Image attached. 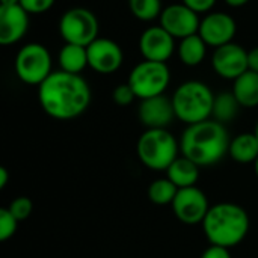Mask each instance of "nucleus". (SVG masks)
Instances as JSON below:
<instances>
[{"label": "nucleus", "mask_w": 258, "mask_h": 258, "mask_svg": "<svg viewBox=\"0 0 258 258\" xmlns=\"http://www.w3.org/2000/svg\"><path fill=\"white\" fill-rule=\"evenodd\" d=\"M175 50V38L160 24L147 27L139 36V51L145 60L166 63Z\"/></svg>", "instance_id": "4468645a"}, {"label": "nucleus", "mask_w": 258, "mask_h": 258, "mask_svg": "<svg viewBox=\"0 0 258 258\" xmlns=\"http://www.w3.org/2000/svg\"><path fill=\"white\" fill-rule=\"evenodd\" d=\"M201 258H231V254H230L228 248L212 245L210 248H207V249L203 252Z\"/></svg>", "instance_id": "c756f323"}, {"label": "nucleus", "mask_w": 258, "mask_h": 258, "mask_svg": "<svg viewBox=\"0 0 258 258\" xmlns=\"http://www.w3.org/2000/svg\"><path fill=\"white\" fill-rule=\"evenodd\" d=\"M139 160L153 171H166L178 157L180 142L168 128H147L138 141Z\"/></svg>", "instance_id": "39448f33"}, {"label": "nucleus", "mask_w": 258, "mask_h": 258, "mask_svg": "<svg viewBox=\"0 0 258 258\" xmlns=\"http://www.w3.org/2000/svg\"><path fill=\"white\" fill-rule=\"evenodd\" d=\"M127 83L139 100L163 95L171 83V70L168 63L144 59L130 71Z\"/></svg>", "instance_id": "0eeeda50"}, {"label": "nucleus", "mask_w": 258, "mask_h": 258, "mask_svg": "<svg viewBox=\"0 0 258 258\" xmlns=\"http://www.w3.org/2000/svg\"><path fill=\"white\" fill-rule=\"evenodd\" d=\"M166 178H169L178 189L192 187L200 178V166L184 156H178L172 165L166 169Z\"/></svg>", "instance_id": "f3484780"}, {"label": "nucleus", "mask_w": 258, "mask_h": 258, "mask_svg": "<svg viewBox=\"0 0 258 258\" xmlns=\"http://www.w3.org/2000/svg\"><path fill=\"white\" fill-rule=\"evenodd\" d=\"M18 227L17 218L9 212V209H2L0 210V240L6 242L11 239Z\"/></svg>", "instance_id": "393cba45"}, {"label": "nucleus", "mask_w": 258, "mask_h": 258, "mask_svg": "<svg viewBox=\"0 0 258 258\" xmlns=\"http://www.w3.org/2000/svg\"><path fill=\"white\" fill-rule=\"evenodd\" d=\"M248 65L251 71L258 73V47H254L248 51Z\"/></svg>", "instance_id": "7c9ffc66"}, {"label": "nucleus", "mask_w": 258, "mask_h": 258, "mask_svg": "<svg viewBox=\"0 0 258 258\" xmlns=\"http://www.w3.org/2000/svg\"><path fill=\"white\" fill-rule=\"evenodd\" d=\"M8 209L17 218V221L20 222V221H24V219H27L30 216L32 210H33V203L27 197H18L9 204Z\"/></svg>", "instance_id": "a878e982"}, {"label": "nucleus", "mask_w": 258, "mask_h": 258, "mask_svg": "<svg viewBox=\"0 0 258 258\" xmlns=\"http://www.w3.org/2000/svg\"><path fill=\"white\" fill-rule=\"evenodd\" d=\"M233 94L242 107L251 109L258 106V73L248 70L233 83Z\"/></svg>", "instance_id": "a211bd4d"}, {"label": "nucleus", "mask_w": 258, "mask_h": 258, "mask_svg": "<svg viewBox=\"0 0 258 258\" xmlns=\"http://www.w3.org/2000/svg\"><path fill=\"white\" fill-rule=\"evenodd\" d=\"M178 187L169 178H159L154 180L148 187V198L151 203L157 206H168L172 204Z\"/></svg>", "instance_id": "5701e85b"}, {"label": "nucleus", "mask_w": 258, "mask_h": 258, "mask_svg": "<svg viewBox=\"0 0 258 258\" xmlns=\"http://www.w3.org/2000/svg\"><path fill=\"white\" fill-rule=\"evenodd\" d=\"M230 8H242L245 6L249 0H224Z\"/></svg>", "instance_id": "473e14b6"}, {"label": "nucleus", "mask_w": 258, "mask_h": 258, "mask_svg": "<svg viewBox=\"0 0 258 258\" xmlns=\"http://www.w3.org/2000/svg\"><path fill=\"white\" fill-rule=\"evenodd\" d=\"M159 23L175 39H184L198 33L201 18L184 3H172L163 8Z\"/></svg>", "instance_id": "9d476101"}, {"label": "nucleus", "mask_w": 258, "mask_h": 258, "mask_svg": "<svg viewBox=\"0 0 258 258\" xmlns=\"http://www.w3.org/2000/svg\"><path fill=\"white\" fill-rule=\"evenodd\" d=\"M8 180H9V172H8V169H6V168H0V189L6 187Z\"/></svg>", "instance_id": "2f4dec72"}, {"label": "nucleus", "mask_w": 258, "mask_h": 258, "mask_svg": "<svg viewBox=\"0 0 258 258\" xmlns=\"http://www.w3.org/2000/svg\"><path fill=\"white\" fill-rule=\"evenodd\" d=\"M130 12L139 21H154L163 11L162 0H128Z\"/></svg>", "instance_id": "b1692460"}, {"label": "nucleus", "mask_w": 258, "mask_h": 258, "mask_svg": "<svg viewBox=\"0 0 258 258\" xmlns=\"http://www.w3.org/2000/svg\"><path fill=\"white\" fill-rule=\"evenodd\" d=\"M29 30V14L20 6H0V44L12 45L21 41Z\"/></svg>", "instance_id": "dca6fc26"}, {"label": "nucleus", "mask_w": 258, "mask_h": 258, "mask_svg": "<svg viewBox=\"0 0 258 258\" xmlns=\"http://www.w3.org/2000/svg\"><path fill=\"white\" fill-rule=\"evenodd\" d=\"M51 54L48 48L39 42H29L23 45L15 56L17 77L30 86H39L51 73Z\"/></svg>", "instance_id": "423d86ee"}, {"label": "nucleus", "mask_w": 258, "mask_h": 258, "mask_svg": "<svg viewBox=\"0 0 258 258\" xmlns=\"http://www.w3.org/2000/svg\"><path fill=\"white\" fill-rule=\"evenodd\" d=\"M177 119L192 125L210 119L213 112L215 94L201 80H187L181 83L171 97Z\"/></svg>", "instance_id": "20e7f679"}, {"label": "nucleus", "mask_w": 258, "mask_h": 258, "mask_svg": "<svg viewBox=\"0 0 258 258\" xmlns=\"http://www.w3.org/2000/svg\"><path fill=\"white\" fill-rule=\"evenodd\" d=\"M230 136L224 124L206 119L187 125L181 135V156L201 166L216 165L230 150Z\"/></svg>", "instance_id": "f03ea898"}, {"label": "nucleus", "mask_w": 258, "mask_h": 258, "mask_svg": "<svg viewBox=\"0 0 258 258\" xmlns=\"http://www.w3.org/2000/svg\"><path fill=\"white\" fill-rule=\"evenodd\" d=\"M212 68L219 77L234 82L249 70L248 50L236 42L218 47L212 54Z\"/></svg>", "instance_id": "f8f14e48"}, {"label": "nucleus", "mask_w": 258, "mask_h": 258, "mask_svg": "<svg viewBox=\"0 0 258 258\" xmlns=\"http://www.w3.org/2000/svg\"><path fill=\"white\" fill-rule=\"evenodd\" d=\"M100 23L97 15L82 6L67 9L59 20V35L65 44L88 47L98 38Z\"/></svg>", "instance_id": "6e6552de"}, {"label": "nucleus", "mask_w": 258, "mask_h": 258, "mask_svg": "<svg viewBox=\"0 0 258 258\" xmlns=\"http://www.w3.org/2000/svg\"><path fill=\"white\" fill-rule=\"evenodd\" d=\"M207 47L209 45L198 33L187 36L184 39H180V42L177 45L178 59L186 67H197V65L203 63V60L206 59Z\"/></svg>", "instance_id": "aec40b11"}, {"label": "nucleus", "mask_w": 258, "mask_h": 258, "mask_svg": "<svg viewBox=\"0 0 258 258\" xmlns=\"http://www.w3.org/2000/svg\"><path fill=\"white\" fill-rule=\"evenodd\" d=\"M228 154L237 163H255L258 159V139L255 133H242L233 138Z\"/></svg>", "instance_id": "6ab92c4d"}, {"label": "nucleus", "mask_w": 258, "mask_h": 258, "mask_svg": "<svg viewBox=\"0 0 258 258\" xmlns=\"http://www.w3.org/2000/svg\"><path fill=\"white\" fill-rule=\"evenodd\" d=\"M237 33V24L236 20L221 11H212L206 14L204 18H201L198 35L206 41L209 47H222L225 44L233 42L234 36Z\"/></svg>", "instance_id": "ddd939ff"}, {"label": "nucleus", "mask_w": 258, "mask_h": 258, "mask_svg": "<svg viewBox=\"0 0 258 258\" xmlns=\"http://www.w3.org/2000/svg\"><path fill=\"white\" fill-rule=\"evenodd\" d=\"M216 2L218 0H181V3H184L192 11H195L198 15L200 14H209V12H212V9L215 8Z\"/></svg>", "instance_id": "c85d7f7f"}, {"label": "nucleus", "mask_w": 258, "mask_h": 258, "mask_svg": "<svg viewBox=\"0 0 258 258\" xmlns=\"http://www.w3.org/2000/svg\"><path fill=\"white\" fill-rule=\"evenodd\" d=\"M254 133H255V136H257V139H258V122H257V125H255V132H254Z\"/></svg>", "instance_id": "c9c22d12"}, {"label": "nucleus", "mask_w": 258, "mask_h": 258, "mask_svg": "<svg viewBox=\"0 0 258 258\" xmlns=\"http://www.w3.org/2000/svg\"><path fill=\"white\" fill-rule=\"evenodd\" d=\"M240 107L242 106L237 101V98L234 97L233 91H224V92H219L218 95H215L212 116L215 121L225 125L227 122H231L236 119Z\"/></svg>", "instance_id": "4be33fe9"}, {"label": "nucleus", "mask_w": 258, "mask_h": 258, "mask_svg": "<svg viewBox=\"0 0 258 258\" xmlns=\"http://www.w3.org/2000/svg\"><path fill=\"white\" fill-rule=\"evenodd\" d=\"M57 63L62 71L71 74H80L88 67L86 47L76 45V44H65L57 54Z\"/></svg>", "instance_id": "412c9836"}, {"label": "nucleus", "mask_w": 258, "mask_h": 258, "mask_svg": "<svg viewBox=\"0 0 258 258\" xmlns=\"http://www.w3.org/2000/svg\"><path fill=\"white\" fill-rule=\"evenodd\" d=\"M138 116L147 128H166L177 118L172 100L165 94L141 100Z\"/></svg>", "instance_id": "2eb2a0df"}, {"label": "nucleus", "mask_w": 258, "mask_h": 258, "mask_svg": "<svg viewBox=\"0 0 258 258\" xmlns=\"http://www.w3.org/2000/svg\"><path fill=\"white\" fill-rule=\"evenodd\" d=\"M88 67L98 74H113L124 62L121 45L109 38H97L88 47Z\"/></svg>", "instance_id": "9b49d317"}, {"label": "nucleus", "mask_w": 258, "mask_h": 258, "mask_svg": "<svg viewBox=\"0 0 258 258\" xmlns=\"http://www.w3.org/2000/svg\"><path fill=\"white\" fill-rule=\"evenodd\" d=\"M112 97H113V101L118 106H130L135 101V98H136V95H135V92H133V89H132V86L128 83L118 85L113 89Z\"/></svg>", "instance_id": "cd10ccee"}, {"label": "nucleus", "mask_w": 258, "mask_h": 258, "mask_svg": "<svg viewBox=\"0 0 258 258\" xmlns=\"http://www.w3.org/2000/svg\"><path fill=\"white\" fill-rule=\"evenodd\" d=\"M91 88L80 74L53 71L39 86L38 100L42 110L59 121L80 116L91 104Z\"/></svg>", "instance_id": "f257e3e1"}, {"label": "nucleus", "mask_w": 258, "mask_h": 258, "mask_svg": "<svg viewBox=\"0 0 258 258\" xmlns=\"http://www.w3.org/2000/svg\"><path fill=\"white\" fill-rule=\"evenodd\" d=\"M56 0H20V6L29 14V15H39L45 14L53 8Z\"/></svg>", "instance_id": "bb28decb"}, {"label": "nucleus", "mask_w": 258, "mask_h": 258, "mask_svg": "<svg viewBox=\"0 0 258 258\" xmlns=\"http://www.w3.org/2000/svg\"><path fill=\"white\" fill-rule=\"evenodd\" d=\"M171 206L177 219L186 225L203 224L210 210L206 194L195 186L178 189Z\"/></svg>", "instance_id": "1a4fd4ad"}, {"label": "nucleus", "mask_w": 258, "mask_h": 258, "mask_svg": "<svg viewBox=\"0 0 258 258\" xmlns=\"http://www.w3.org/2000/svg\"><path fill=\"white\" fill-rule=\"evenodd\" d=\"M254 166H255V174H257V177H258V159H257V160H255Z\"/></svg>", "instance_id": "f704fd0d"}, {"label": "nucleus", "mask_w": 258, "mask_h": 258, "mask_svg": "<svg viewBox=\"0 0 258 258\" xmlns=\"http://www.w3.org/2000/svg\"><path fill=\"white\" fill-rule=\"evenodd\" d=\"M203 228L212 245L230 249L246 237L249 218L243 207L233 203H221L210 207L203 221Z\"/></svg>", "instance_id": "7ed1b4c3"}, {"label": "nucleus", "mask_w": 258, "mask_h": 258, "mask_svg": "<svg viewBox=\"0 0 258 258\" xmlns=\"http://www.w3.org/2000/svg\"><path fill=\"white\" fill-rule=\"evenodd\" d=\"M0 6H12V5H20V0H0Z\"/></svg>", "instance_id": "72a5a7b5"}]
</instances>
